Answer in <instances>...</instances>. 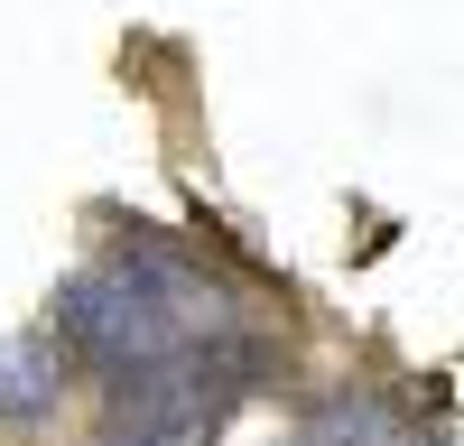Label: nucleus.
Here are the masks:
<instances>
[{
    "mask_svg": "<svg viewBox=\"0 0 464 446\" xmlns=\"http://www.w3.org/2000/svg\"><path fill=\"white\" fill-rule=\"evenodd\" d=\"M223 325H232L223 288L186 251H168V242H130V251H111V260H93V270H74L56 288L65 354L84 372H102V382H130V372L168 363L177 344L223 334Z\"/></svg>",
    "mask_w": 464,
    "mask_h": 446,
    "instance_id": "nucleus-1",
    "label": "nucleus"
},
{
    "mask_svg": "<svg viewBox=\"0 0 464 446\" xmlns=\"http://www.w3.org/2000/svg\"><path fill=\"white\" fill-rule=\"evenodd\" d=\"M260 344L251 334H196V344H177L168 363L130 372V382H111V419L93 446H214L223 419L242 409V391L260 382Z\"/></svg>",
    "mask_w": 464,
    "mask_h": 446,
    "instance_id": "nucleus-2",
    "label": "nucleus"
},
{
    "mask_svg": "<svg viewBox=\"0 0 464 446\" xmlns=\"http://www.w3.org/2000/svg\"><path fill=\"white\" fill-rule=\"evenodd\" d=\"M74 372H84V363L65 354V334H47V325H10V334H0V419H10V428L56 419V400H65Z\"/></svg>",
    "mask_w": 464,
    "mask_h": 446,
    "instance_id": "nucleus-3",
    "label": "nucleus"
},
{
    "mask_svg": "<svg viewBox=\"0 0 464 446\" xmlns=\"http://www.w3.org/2000/svg\"><path fill=\"white\" fill-rule=\"evenodd\" d=\"M297 446H428V437H418V419H400L381 391H325L297 419Z\"/></svg>",
    "mask_w": 464,
    "mask_h": 446,
    "instance_id": "nucleus-4",
    "label": "nucleus"
}]
</instances>
